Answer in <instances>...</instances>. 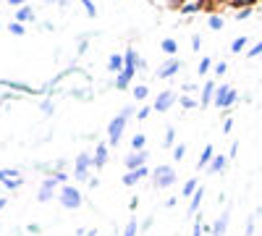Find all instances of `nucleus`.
Here are the masks:
<instances>
[{"label": "nucleus", "mask_w": 262, "mask_h": 236, "mask_svg": "<svg viewBox=\"0 0 262 236\" xmlns=\"http://www.w3.org/2000/svg\"><path fill=\"white\" fill-rule=\"evenodd\" d=\"M210 68H212V58H202V60H199V74L204 76Z\"/></svg>", "instance_id": "obj_31"}, {"label": "nucleus", "mask_w": 262, "mask_h": 236, "mask_svg": "<svg viewBox=\"0 0 262 236\" xmlns=\"http://www.w3.org/2000/svg\"><path fill=\"white\" fill-rule=\"evenodd\" d=\"M192 236H202V223H199V221L194 223V234H192Z\"/></svg>", "instance_id": "obj_42"}, {"label": "nucleus", "mask_w": 262, "mask_h": 236, "mask_svg": "<svg viewBox=\"0 0 262 236\" xmlns=\"http://www.w3.org/2000/svg\"><path fill=\"white\" fill-rule=\"evenodd\" d=\"M108 68L116 71V74H121V71L126 68V58L118 56V53H116V56H110V58H108Z\"/></svg>", "instance_id": "obj_14"}, {"label": "nucleus", "mask_w": 262, "mask_h": 236, "mask_svg": "<svg viewBox=\"0 0 262 236\" xmlns=\"http://www.w3.org/2000/svg\"><path fill=\"white\" fill-rule=\"evenodd\" d=\"M149 113H152V105H144V108H139V118H142V121H144V118H147Z\"/></svg>", "instance_id": "obj_41"}, {"label": "nucleus", "mask_w": 262, "mask_h": 236, "mask_svg": "<svg viewBox=\"0 0 262 236\" xmlns=\"http://www.w3.org/2000/svg\"><path fill=\"white\" fill-rule=\"evenodd\" d=\"M212 158H215V150H212V144H204V150H202L199 163H196V166H199V168H207L210 163H212Z\"/></svg>", "instance_id": "obj_15"}, {"label": "nucleus", "mask_w": 262, "mask_h": 236, "mask_svg": "<svg viewBox=\"0 0 262 236\" xmlns=\"http://www.w3.org/2000/svg\"><path fill=\"white\" fill-rule=\"evenodd\" d=\"M131 79H134V71H121V74L116 76V87L118 89H129Z\"/></svg>", "instance_id": "obj_17"}, {"label": "nucleus", "mask_w": 262, "mask_h": 236, "mask_svg": "<svg viewBox=\"0 0 262 236\" xmlns=\"http://www.w3.org/2000/svg\"><path fill=\"white\" fill-rule=\"evenodd\" d=\"M58 184H61V181L55 178V176L45 178V181H42V186H40V194H37V199H40V202H50L53 194H55V186H58Z\"/></svg>", "instance_id": "obj_7"}, {"label": "nucleus", "mask_w": 262, "mask_h": 236, "mask_svg": "<svg viewBox=\"0 0 262 236\" xmlns=\"http://www.w3.org/2000/svg\"><path fill=\"white\" fill-rule=\"evenodd\" d=\"M142 181V176H139V171H126V176H124V186H134Z\"/></svg>", "instance_id": "obj_22"}, {"label": "nucleus", "mask_w": 262, "mask_h": 236, "mask_svg": "<svg viewBox=\"0 0 262 236\" xmlns=\"http://www.w3.org/2000/svg\"><path fill=\"white\" fill-rule=\"evenodd\" d=\"M160 48H163L165 56H176V53H179V42H176V40H163Z\"/></svg>", "instance_id": "obj_21"}, {"label": "nucleus", "mask_w": 262, "mask_h": 236, "mask_svg": "<svg viewBox=\"0 0 262 236\" xmlns=\"http://www.w3.org/2000/svg\"><path fill=\"white\" fill-rule=\"evenodd\" d=\"M45 3H61V5H66L68 0H45Z\"/></svg>", "instance_id": "obj_47"}, {"label": "nucleus", "mask_w": 262, "mask_h": 236, "mask_svg": "<svg viewBox=\"0 0 262 236\" xmlns=\"http://www.w3.org/2000/svg\"><path fill=\"white\" fill-rule=\"evenodd\" d=\"M176 103V92H171V89H165V92H160L155 97V103H152V111L155 113H165V111H171Z\"/></svg>", "instance_id": "obj_6"}, {"label": "nucleus", "mask_w": 262, "mask_h": 236, "mask_svg": "<svg viewBox=\"0 0 262 236\" xmlns=\"http://www.w3.org/2000/svg\"><path fill=\"white\" fill-rule=\"evenodd\" d=\"M196 189H199V181H196V178H189V181H186V184H184V189H181V194L192 199V197L196 194Z\"/></svg>", "instance_id": "obj_20"}, {"label": "nucleus", "mask_w": 262, "mask_h": 236, "mask_svg": "<svg viewBox=\"0 0 262 236\" xmlns=\"http://www.w3.org/2000/svg\"><path fill=\"white\" fill-rule=\"evenodd\" d=\"M3 207H5V199H3V197H0V210H3Z\"/></svg>", "instance_id": "obj_48"}, {"label": "nucleus", "mask_w": 262, "mask_h": 236, "mask_svg": "<svg viewBox=\"0 0 262 236\" xmlns=\"http://www.w3.org/2000/svg\"><path fill=\"white\" fill-rule=\"evenodd\" d=\"M184 155H186V144H176L173 147V160L179 163V160H184Z\"/></svg>", "instance_id": "obj_29"}, {"label": "nucleus", "mask_w": 262, "mask_h": 236, "mask_svg": "<svg viewBox=\"0 0 262 236\" xmlns=\"http://www.w3.org/2000/svg\"><path fill=\"white\" fill-rule=\"evenodd\" d=\"M136 229H139L136 218H131V221L126 223V231H124V236H136Z\"/></svg>", "instance_id": "obj_27"}, {"label": "nucleus", "mask_w": 262, "mask_h": 236, "mask_svg": "<svg viewBox=\"0 0 262 236\" xmlns=\"http://www.w3.org/2000/svg\"><path fill=\"white\" fill-rule=\"evenodd\" d=\"M212 68H215V74H218V76H223V74H226V71H228V66H226V63H223V60H220V63H215Z\"/></svg>", "instance_id": "obj_40"}, {"label": "nucleus", "mask_w": 262, "mask_h": 236, "mask_svg": "<svg viewBox=\"0 0 262 236\" xmlns=\"http://www.w3.org/2000/svg\"><path fill=\"white\" fill-rule=\"evenodd\" d=\"M126 121H129V116H124V113H118L113 121H110V126H108V144L110 147H118L121 144V137H124V131H126Z\"/></svg>", "instance_id": "obj_2"}, {"label": "nucleus", "mask_w": 262, "mask_h": 236, "mask_svg": "<svg viewBox=\"0 0 262 236\" xmlns=\"http://www.w3.org/2000/svg\"><path fill=\"white\" fill-rule=\"evenodd\" d=\"M202 197H204V186L196 189V194L192 197V202H189V215H194L196 210H199V205H202Z\"/></svg>", "instance_id": "obj_18"}, {"label": "nucleus", "mask_w": 262, "mask_h": 236, "mask_svg": "<svg viewBox=\"0 0 262 236\" xmlns=\"http://www.w3.org/2000/svg\"><path fill=\"white\" fill-rule=\"evenodd\" d=\"M179 103H181V108H186V111H192V108H196V105H199V100H194V97H189V95H184V97H179Z\"/></svg>", "instance_id": "obj_24"}, {"label": "nucleus", "mask_w": 262, "mask_h": 236, "mask_svg": "<svg viewBox=\"0 0 262 236\" xmlns=\"http://www.w3.org/2000/svg\"><path fill=\"white\" fill-rule=\"evenodd\" d=\"M199 45H202V40H199V37H194V40H192V48H194V50H199Z\"/></svg>", "instance_id": "obj_44"}, {"label": "nucleus", "mask_w": 262, "mask_h": 236, "mask_svg": "<svg viewBox=\"0 0 262 236\" xmlns=\"http://www.w3.org/2000/svg\"><path fill=\"white\" fill-rule=\"evenodd\" d=\"M231 129H233V121H231V118H228V121H226V123H223V131H226V134H228Z\"/></svg>", "instance_id": "obj_43"}, {"label": "nucleus", "mask_w": 262, "mask_h": 236, "mask_svg": "<svg viewBox=\"0 0 262 236\" xmlns=\"http://www.w3.org/2000/svg\"><path fill=\"white\" fill-rule=\"evenodd\" d=\"M61 205L66 207V210H76V207H81V192L76 186H61Z\"/></svg>", "instance_id": "obj_5"}, {"label": "nucleus", "mask_w": 262, "mask_h": 236, "mask_svg": "<svg viewBox=\"0 0 262 236\" xmlns=\"http://www.w3.org/2000/svg\"><path fill=\"white\" fill-rule=\"evenodd\" d=\"M215 81H204V87H202V97H199V108H204V105H210L212 100H215Z\"/></svg>", "instance_id": "obj_10"}, {"label": "nucleus", "mask_w": 262, "mask_h": 236, "mask_svg": "<svg viewBox=\"0 0 262 236\" xmlns=\"http://www.w3.org/2000/svg\"><path fill=\"white\" fill-rule=\"evenodd\" d=\"M144 163H147V152H131V155H126L124 166L126 171H139V168H144Z\"/></svg>", "instance_id": "obj_8"}, {"label": "nucleus", "mask_w": 262, "mask_h": 236, "mask_svg": "<svg viewBox=\"0 0 262 236\" xmlns=\"http://www.w3.org/2000/svg\"><path fill=\"white\" fill-rule=\"evenodd\" d=\"M204 3H210V0H199V5H204Z\"/></svg>", "instance_id": "obj_49"}, {"label": "nucleus", "mask_w": 262, "mask_h": 236, "mask_svg": "<svg viewBox=\"0 0 262 236\" xmlns=\"http://www.w3.org/2000/svg\"><path fill=\"white\" fill-rule=\"evenodd\" d=\"M81 5H84V11H87L89 16L97 13V8H95V3H92V0H81Z\"/></svg>", "instance_id": "obj_36"}, {"label": "nucleus", "mask_w": 262, "mask_h": 236, "mask_svg": "<svg viewBox=\"0 0 262 236\" xmlns=\"http://www.w3.org/2000/svg\"><path fill=\"white\" fill-rule=\"evenodd\" d=\"M165 147H176V129L173 126L165 129Z\"/></svg>", "instance_id": "obj_25"}, {"label": "nucleus", "mask_w": 262, "mask_h": 236, "mask_svg": "<svg viewBox=\"0 0 262 236\" xmlns=\"http://www.w3.org/2000/svg\"><path fill=\"white\" fill-rule=\"evenodd\" d=\"M257 56H262V40L255 45V48H249V58H257Z\"/></svg>", "instance_id": "obj_38"}, {"label": "nucleus", "mask_w": 262, "mask_h": 236, "mask_svg": "<svg viewBox=\"0 0 262 236\" xmlns=\"http://www.w3.org/2000/svg\"><path fill=\"white\" fill-rule=\"evenodd\" d=\"M8 32H11V34H16V37H18V34H24V24H18V21L8 24Z\"/></svg>", "instance_id": "obj_32"}, {"label": "nucleus", "mask_w": 262, "mask_h": 236, "mask_svg": "<svg viewBox=\"0 0 262 236\" xmlns=\"http://www.w3.org/2000/svg\"><path fill=\"white\" fill-rule=\"evenodd\" d=\"M179 68H181V60H176V58L165 60L163 66L157 68V79H171L173 74H179Z\"/></svg>", "instance_id": "obj_9"}, {"label": "nucleus", "mask_w": 262, "mask_h": 236, "mask_svg": "<svg viewBox=\"0 0 262 236\" xmlns=\"http://www.w3.org/2000/svg\"><path fill=\"white\" fill-rule=\"evenodd\" d=\"M8 3H11V5H18V8H21V5H24V0H8Z\"/></svg>", "instance_id": "obj_46"}, {"label": "nucleus", "mask_w": 262, "mask_h": 236, "mask_svg": "<svg viewBox=\"0 0 262 236\" xmlns=\"http://www.w3.org/2000/svg\"><path fill=\"white\" fill-rule=\"evenodd\" d=\"M226 166H228V158H226V155H215L212 163L207 166V174H220V171L226 168Z\"/></svg>", "instance_id": "obj_13"}, {"label": "nucleus", "mask_w": 262, "mask_h": 236, "mask_svg": "<svg viewBox=\"0 0 262 236\" xmlns=\"http://www.w3.org/2000/svg\"><path fill=\"white\" fill-rule=\"evenodd\" d=\"M231 3H233V5H239V8H252V5L257 3V0H231Z\"/></svg>", "instance_id": "obj_37"}, {"label": "nucleus", "mask_w": 262, "mask_h": 236, "mask_svg": "<svg viewBox=\"0 0 262 236\" xmlns=\"http://www.w3.org/2000/svg\"><path fill=\"white\" fill-rule=\"evenodd\" d=\"M8 178H21L16 168H0V181H8Z\"/></svg>", "instance_id": "obj_23"}, {"label": "nucleus", "mask_w": 262, "mask_h": 236, "mask_svg": "<svg viewBox=\"0 0 262 236\" xmlns=\"http://www.w3.org/2000/svg\"><path fill=\"white\" fill-rule=\"evenodd\" d=\"M13 19H16L18 24H24V21H32V19H34V11H32V5H21V8H18V11H16V16H13Z\"/></svg>", "instance_id": "obj_16"}, {"label": "nucleus", "mask_w": 262, "mask_h": 236, "mask_svg": "<svg viewBox=\"0 0 262 236\" xmlns=\"http://www.w3.org/2000/svg\"><path fill=\"white\" fill-rule=\"evenodd\" d=\"M247 42H249L247 37H236V40H233V45H231V50H233V53H241V50L247 48Z\"/></svg>", "instance_id": "obj_26"}, {"label": "nucleus", "mask_w": 262, "mask_h": 236, "mask_svg": "<svg viewBox=\"0 0 262 236\" xmlns=\"http://www.w3.org/2000/svg\"><path fill=\"white\" fill-rule=\"evenodd\" d=\"M21 181L24 178H8V181H3V186L5 189H18V186H21Z\"/></svg>", "instance_id": "obj_35"}, {"label": "nucleus", "mask_w": 262, "mask_h": 236, "mask_svg": "<svg viewBox=\"0 0 262 236\" xmlns=\"http://www.w3.org/2000/svg\"><path fill=\"white\" fill-rule=\"evenodd\" d=\"M0 84H5V87H13V89H18V92H32V87H26V84H18V81H0Z\"/></svg>", "instance_id": "obj_30"}, {"label": "nucleus", "mask_w": 262, "mask_h": 236, "mask_svg": "<svg viewBox=\"0 0 262 236\" xmlns=\"http://www.w3.org/2000/svg\"><path fill=\"white\" fill-rule=\"evenodd\" d=\"M228 218H231V213L226 210V213L218 218V221H215V226H212V236H223V234H226V229H228Z\"/></svg>", "instance_id": "obj_12"}, {"label": "nucleus", "mask_w": 262, "mask_h": 236, "mask_svg": "<svg viewBox=\"0 0 262 236\" xmlns=\"http://www.w3.org/2000/svg\"><path fill=\"white\" fill-rule=\"evenodd\" d=\"M239 100V92L233 87L228 84H220L218 89H215V100H212V105L215 108H220V111H226V108H231L233 103Z\"/></svg>", "instance_id": "obj_1"}, {"label": "nucleus", "mask_w": 262, "mask_h": 236, "mask_svg": "<svg viewBox=\"0 0 262 236\" xmlns=\"http://www.w3.org/2000/svg\"><path fill=\"white\" fill-rule=\"evenodd\" d=\"M89 168H95V160H92L89 152H81L73 163V178L76 181H89Z\"/></svg>", "instance_id": "obj_4"}, {"label": "nucleus", "mask_w": 262, "mask_h": 236, "mask_svg": "<svg viewBox=\"0 0 262 236\" xmlns=\"http://www.w3.org/2000/svg\"><path fill=\"white\" fill-rule=\"evenodd\" d=\"M147 95H149V89H147L144 84L134 87V100H147Z\"/></svg>", "instance_id": "obj_28"}, {"label": "nucleus", "mask_w": 262, "mask_h": 236, "mask_svg": "<svg viewBox=\"0 0 262 236\" xmlns=\"http://www.w3.org/2000/svg\"><path fill=\"white\" fill-rule=\"evenodd\" d=\"M42 113H53V105L50 103H42Z\"/></svg>", "instance_id": "obj_45"}, {"label": "nucleus", "mask_w": 262, "mask_h": 236, "mask_svg": "<svg viewBox=\"0 0 262 236\" xmlns=\"http://www.w3.org/2000/svg\"><path fill=\"white\" fill-rule=\"evenodd\" d=\"M152 184H155V189L173 186L176 184V171H173V166H157L152 171Z\"/></svg>", "instance_id": "obj_3"}, {"label": "nucleus", "mask_w": 262, "mask_h": 236, "mask_svg": "<svg viewBox=\"0 0 262 236\" xmlns=\"http://www.w3.org/2000/svg\"><path fill=\"white\" fill-rule=\"evenodd\" d=\"M249 16H252V8H239L236 19H239V21H244V19H249Z\"/></svg>", "instance_id": "obj_39"}, {"label": "nucleus", "mask_w": 262, "mask_h": 236, "mask_svg": "<svg viewBox=\"0 0 262 236\" xmlns=\"http://www.w3.org/2000/svg\"><path fill=\"white\" fill-rule=\"evenodd\" d=\"M92 160H95V168H102V166H105V163H108V144H97Z\"/></svg>", "instance_id": "obj_11"}, {"label": "nucleus", "mask_w": 262, "mask_h": 236, "mask_svg": "<svg viewBox=\"0 0 262 236\" xmlns=\"http://www.w3.org/2000/svg\"><path fill=\"white\" fill-rule=\"evenodd\" d=\"M144 142H147V137L142 131L134 134V137H131V152H144Z\"/></svg>", "instance_id": "obj_19"}, {"label": "nucleus", "mask_w": 262, "mask_h": 236, "mask_svg": "<svg viewBox=\"0 0 262 236\" xmlns=\"http://www.w3.org/2000/svg\"><path fill=\"white\" fill-rule=\"evenodd\" d=\"M199 8H202L199 3H186V5L181 8V13H196V11H199Z\"/></svg>", "instance_id": "obj_34"}, {"label": "nucleus", "mask_w": 262, "mask_h": 236, "mask_svg": "<svg viewBox=\"0 0 262 236\" xmlns=\"http://www.w3.org/2000/svg\"><path fill=\"white\" fill-rule=\"evenodd\" d=\"M210 29H215V32L223 29V19H220V16H210Z\"/></svg>", "instance_id": "obj_33"}]
</instances>
